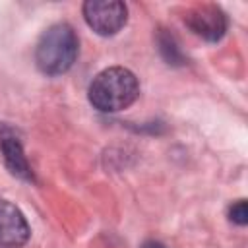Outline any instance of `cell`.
I'll list each match as a JSON object with an SVG mask.
<instances>
[{"mask_svg":"<svg viewBox=\"0 0 248 248\" xmlns=\"http://www.w3.org/2000/svg\"><path fill=\"white\" fill-rule=\"evenodd\" d=\"M140 95V83L134 72L112 66L99 72L89 83V103L101 112H118L128 108Z\"/></svg>","mask_w":248,"mask_h":248,"instance_id":"cell-1","label":"cell"},{"mask_svg":"<svg viewBox=\"0 0 248 248\" xmlns=\"http://www.w3.org/2000/svg\"><path fill=\"white\" fill-rule=\"evenodd\" d=\"M78 50L79 41L76 31L68 23H54L39 37L35 62L43 74L60 76L74 66Z\"/></svg>","mask_w":248,"mask_h":248,"instance_id":"cell-2","label":"cell"},{"mask_svg":"<svg viewBox=\"0 0 248 248\" xmlns=\"http://www.w3.org/2000/svg\"><path fill=\"white\" fill-rule=\"evenodd\" d=\"M83 17L95 33L108 37L126 25L128 8L120 0H87L83 4Z\"/></svg>","mask_w":248,"mask_h":248,"instance_id":"cell-3","label":"cell"},{"mask_svg":"<svg viewBox=\"0 0 248 248\" xmlns=\"http://www.w3.org/2000/svg\"><path fill=\"white\" fill-rule=\"evenodd\" d=\"M184 21L192 29V33H196L198 37L209 43L221 41L227 31V16L223 14L221 8L213 4H202L190 8L184 16Z\"/></svg>","mask_w":248,"mask_h":248,"instance_id":"cell-4","label":"cell"},{"mask_svg":"<svg viewBox=\"0 0 248 248\" xmlns=\"http://www.w3.org/2000/svg\"><path fill=\"white\" fill-rule=\"evenodd\" d=\"M29 240V225L23 213L8 200H0V246L19 248Z\"/></svg>","mask_w":248,"mask_h":248,"instance_id":"cell-5","label":"cell"},{"mask_svg":"<svg viewBox=\"0 0 248 248\" xmlns=\"http://www.w3.org/2000/svg\"><path fill=\"white\" fill-rule=\"evenodd\" d=\"M0 151H2L4 163H6V167L10 169L12 174H16L17 178L27 180V182H33L35 180L33 170H31V165L27 163L25 153H23V147H21V143H19L17 138H14V136H2L0 138Z\"/></svg>","mask_w":248,"mask_h":248,"instance_id":"cell-6","label":"cell"},{"mask_svg":"<svg viewBox=\"0 0 248 248\" xmlns=\"http://www.w3.org/2000/svg\"><path fill=\"white\" fill-rule=\"evenodd\" d=\"M157 45H159V50H161L163 58H165L169 64L178 66V64L184 62V56H182V52H180V48H178V43H176V39H174L169 31H165V29L159 31V35H157Z\"/></svg>","mask_w":248,"mask_h":248,"instance_id":"cell-7","label":"cell"},{"mask_svg":"<svg viewBox=\"0 0 248 248\" xmlns=\"http://www.w3.org/2000/svg\"><path fill=\"white\" fill-rule=\"evenodd\" d=\"M229 217L236 225H246L248 223V205H246V200H238L236 203H232L229 207Z\"/></svg>","mask_w":248,"mask_h":248,"instance_id":"cell-8","label":"cell"},{"mask_svg":"<svg viewBox=\"0 0 248 248\" xmlns=\"http://www.w3.org/2000/svg\"><path fill=\"white\" fill-rule=\"evenodd\" d=\"M141 248H167V246L161 244V242H157V240H147V242L141 244Z\"/></svg>","mask_w":248,"mask_h":248,"instance_id":"cell-9","label":"cell"}]
</instances>
